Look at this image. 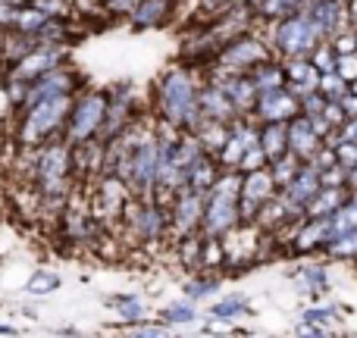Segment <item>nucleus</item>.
<instances>
[{
    "instance_id": "nucleus-8",
    "label": "nucleus",
    "mask_w": 357,
    "mask_h": 338,
    "mask_svg": "<svg viewBox=\"0 0 357 338\" xmlns=\"http://www.w3.org/2000/svg\"><path fill=\"white\" fill-rule=\"evenodd\" d=\"M91 188H94V194H91L94 220H98L100 226H119L129 201L135 197L132 188L119 176H113V172H100V176L91 182Z\"/></svg>"
},
{
    "instance_id": "nucleus-24",
    "label": "nucleus",
    "mask_w": 357,
    "mask_h": 338,
    "mask_svg": "<svg viewBox=\"0 0 357 338\" xmlns=\"http://www.w3.org/2000/svg\"><path fill=\"white\" fill-rule=\"evenodd\" d=\"M220 289H222V272H207V270H195L182 282V295L195 304L210 301L213 295H220Z\"/></svg>"
},
{
    "instance_id": "nucleus-31",
    "label": "nucleus",
    "mask_w": 357,
    "mask_h": 338,
    "mask_svg": "<svg viewBox=\"0 0 357 338\" xmlns=\"http://www.w3.org/2000/svg\"><path fill=\"white\" fill-rule=\"evenodd\" d=\"M201 245H204V235H182V238H173V254H176V263L182 270L195 272L201 270Z\"/></svg>"
},
{
    "instance_id": "nucleus-35",
    "label": "nucleus",
    "mask_w": 357,
    "mask_h": 338,
    "mask_svg": "<svg viewBox=\"0 0 357 338\" xmlns=\"http://www.w3.org/2000/svg\"><path fill=\"white\" fill-rule=\"evenodd\" d=\"M282 69H285V82H301V85H314L320 82V72L310 63V56H282Z\"/></svg>"
},
{
    "instance_id": "nucleus-51",
    "label": "nucleus",
    "mask_w": 357,
    "mask_h": 338,
    "mask_svg": "<svg viewBox=\"0 0 357 338\" xmlns=\"http://www.w3.org/2000/svg\"><path fill=\"white\" fill-rule=\"evenodd\" d=\"M339 104H342V110H345V116H348V119H354V116H357V94H354V91H348L345 98L339 100Z\"/></svg>"
},
{
    "instance_id": "nucleus-46",
    "label": "nucleus",
    "mask_w": 357,
    "mask_h": 338,
    "mask_svg": "<svg viewBox=\"0 0 357 338\" xmlns=\"http://www.w3.org/2000/svg\"><path fill=\"white\" fill-rule=\"evenodd\" d=\"M333 151H335V163H342L345 169L357 163V141H339Z\"/></svg>"
},
{
    "instance_id": "nucleus-23",
    "label": "nucleus",
    "mask_w": 357,
    "mask_h": 338,
    "mask_svg": "<svg viewBox=\"0 0 357 338\" xmlns=\"http://www.w3.org/2000/svg\"><path fill=\"white\" fill-rule=\"evenodd\" d=\"M220 160H216L213 154H207V151H204V154H197L195 160L188 163V169H185V185H188V188H195V191H204V194H207L210 191V185L216 182V176H220Z\"/></svg>"
},
{
    "instance_id": "nucleus-14",
    "label": "nucleus",
    "mask_w": 357,
    "mask_h": 338,
    "mask_svg": "<svg viewBox=\"0 0 357 338\" xmlns=\"http://www.w3.org/2000/svg\"><path fill=\"white\" fill-rule=\"evenodd\" d=\"M235 226H241L238 201H229V197H220V194H207L201 235H207V238H222V235H229Z\"/></svg>"
},
{
    "instance_id": "nucleus-54",
    "label": "nucleus",
    "mask_w": 357,
    "mask_h": 338,
    "mask_svg": "<svg viewBox=\"0 0 357 338\" xmlns=\"http://www.w3.org/2000/svg\"><path fill=\"white\" fill-rule=\"evenodd\" d=\"M0 335H19L16 326H6V323H0Z\"/></svg>"
},
{
    "instance_id": "nucleus-47",
    "label": "nucleus",
    "mask_w": 357,
    "mask_h": 338,
    "mask_svg": "<svg viewBox=\"0 0 357 338\" xmlns=\"http://www.w3.org/2000/svg\"><path fill=\"white\" fill-rule=\"evenodd\" d=\"M135 3H138V0H100L104 13H107V16H113V19H126Z\"/></svg>"
},
{
    "instance_id": "nucleus-44",
    "label": "nucleus",
    "mask_w": 357,
    "mask_h": 338,
    "mask_svg": "<svg viewBox=\"0 0 357 338\" xmlns=\"http://www.w3.org/2000/svg\"><path fill=\"white\" fill-rule=\"evenodd\" d=\"M335 72L342 75V79L351 85V82L357 79V50L354 54H342V56H335Z\"/></svg>"
},
{
    "instance_id": "nucleus-49",
    "label": "nucleus",
    "mask_w": 357,
    "mask_h": 338,
    "mask_svg": "<svg viewBox=\"0 0 357 338\" xmlns=\"http://www.w3.org/2000/svg\"><path fill=\"white\" fill-rule=\"evenodd\" d=\"M323 116H326V123L333 125V129H339L342 123H345V110H342V104L339 100H326V107H323Z\"/></svg>"
},
{
    "instance_id": "nucleus-7",
    "label": "nucleus",
    "mask_w": 357,
    "mask_h": 338,
    "mask_svg": "<svg viewBox=\"0 0 357 338\" xmlns=\"http://www.w3.org/2000/svg\"><path fill=\"white\" fill-rule=\"evenodd\" d=\"M142 113V100H138V88L132 82H116L107 88V113H104V125H100V141H113L116 135H123Z\"/></svg>"
},
{
    "instance_id": "nucleus-41",
    "label": "nucleus",
    "mask_w": 357,
    "mask_h": 338,
    "mask_svg": "<svg viewBox=\"0 0 357 338\" xmlns=\"http://www.w3.org/2000/svg\"><path fill=\"white\" fill-rule=\"evenodd\" d=\"M126 332L129 335H144V338H163V335L173 332V329H169L167 323H160V320H142V323L126 326Z\"/></svg>"
},
{
    "instance_id": "nucleus-25",
    "label": "nucleus",
    "mask_w": 357,
    "mask_h": 338,
    "mask_svg": "<svg viewBox=\"0 0 357 338\" xmlns=\"http://www.w3.org/2000/svg\"><path fill=\"white\" fill-rule=\"evenodd\" d=\"M157 320L160 323H167L169 329H188V326H195L197 320H201V310H197V304L195 301H188V298H176V301H169L167 307H160L157 310Z\"/></svg>"
},
{
    "instance_id": "nucleus-21",
    "label": "nucleus",
    "mask_w": 357,
    "mask_h": 338,
    "mask_svg": "<svg viewBox=\"0 0 357 338\" xmlns=\"http://www.w3.org/2000/svg\"><path fill=\"white\" fill-rule=\"evenodd\" d=\"M251 314H254L251 298L241 295V291H232V295L216 298V301L207 307V320L220 323V326H226V329H232L241 316H251Z\"/></svg>"
},
{
    "instance_id": "nucleus-26",
    "label": "nucleus",
    "mask_w": 357,
    "mask_h": 338,
    "mask_svg": "<svg viewBox=\"0 0 357 338\" xmlns=\"http://www.w3.org/2000/svg\"><path fill=\"white\" fill-rule=\"evenodd\" d=\"M104 304L116 314V320L123 329L132 326V323L148 320V301H144L142 295H110Z\"/></svg>"
},
{
    "instance_id": "nucleus-16",
    "label": "nucleus",
    "mask_w": 357,
    "mask_h": 338,
    "mask_svg": "<svg viewBox=\"0 0 357 338\" xmlns=\"http://www.w3.org/2000/svg\"><path fill=\"white\" fill-rule=\"evenodd\" d=\"M197 110H201V119H216V123H235L238 119L235 104L226 98V91L220 88V82L213 75H204L201 94H197Z\"/></svg>"
},
{
    "instance_id": "nucleus-15",
    "label": "nucleus",
    "mask_w": 357,
    "mask_h": 338,
    "mask_svg": "<svg viewBox=\"0 0 357 338\" xmlns=\"http://www.w3.org/2000/svg\"><path fill=\"white\" fill-rule=\"evenodd\" d=\"M301 113V104H298L295 94L285 91L282 88H273V91H264L257 94V104H254V113L251 116L257 123H289Z\"/></svg>"
},
{
    "instance_id": "nucleus-28",
    "label": "nucleus",
    "mask_w": 357,
    "mask_h": 338,
    "mask_svg": "<svg viewBox=\"0 0 357 338\" xmlns=\"http://www.w3.org/2000/svg\"><path fill=\"white\" fill-rule=\"evenodd\" d=\"M248 75H251L257 94L273 91V88H282L285 85V69H282V60H279V56H266V60H260Z\"/></svg>"
},
{
    "instance_id": "nucleus-6",
    "label": "nucleus",
    "mask_w": 357,
    "mask_h": 338,
    "mask_svg": "<svg viewBox=\"0 0 357 338\" xmlns=\"http://www.w3.org/2000/svg\"><path fill=\"white\" fill-rule=\"evenodd\" d=\"M264 35L270 41L273 56H310V50L323 41L320 29L314 25V19L307 13H295L289 19H279L273 25H264Z\"/></svg>"
},
{
    "instance_id": "nucleus-52",
    "label": "nucleus",
    "mask_w": 357,
    "mask_h": 338,
    "mask_svg": "<svg viewBox=\"0 0 357 338\" xmlns=\"http://www.w3.org/2000/svg\"><path fill=\"white\" fill-rule=\"evenodd\" d=\"M10 19H13V10L6 3H0V29H10Z\"/></svg>"
},
{
    "instance_id": "nucleus-53",
    "label": "nucleus",
    "mask_w": 357,
    "mask_h": 338,
    "mask_svg": "<svg viewBox=\"0 0 357 338\" xmlns=\"http://www.w3.org/2000/svg\"><path fill=\"white\" fill-rule=\"evenodd\" d=\"M345 185H348V191H357V163H354V167H348V178H345Z\"/></svg>"
},
{
    "instance_id": "nucleus-11",
    "label": "nucleus",
    "mask_w": 357,
    "mask_h": 338,
    "mask_svg": "<svg viewBox=\"0 0 357 338\" xmlns=\"http://www.w3.org/2000/svg\"><path fill=\"white\" fill-rule=\"evenodd\" d=\"M204 203H207V194H204V191H195V188H188V185L176 188V194L167 201V207H169V226H173V238L201 232Z\"/></svg>"
},
{
    "instance_id": "nucleus-38",
    "label": "nucleus",
    "mask_w": 357,
    "mask_h": 338,
    "mask_svg": "<svg viewBox=\"0 0 357 338\" xmlns=\"http://www.w3.org/2000/svg\"><path fill=\"white\" fill-rule=\"evenodd\" d=\"M60 285H63V279L56 276L54 270H35V272H31V279L25 282V295L44 298V295H54Z\"/></svg>"
},
{
    "instance_id": "nucleus-17",
    "label": "nucleus",
    "mask_w": 357,
    "mask_h": 338,
    "mask_svg": "<svg viewBox=\"0 0 357 338\" xmlns=\"http://www.w3.org/2000/svg\"><path fill=\"white\" fill-rule=\"evenodd\" d=\"M291 282H295L298 295L310 298V301H320L329 291V270L323 263H317L314 257H301V263L291 270Z\"/></svg>"
},
{
    "instance_id": "nucleus-34",
    "label": "nucleus",
    "mask_w": 357,
    "mask_h": 338,
    "mask_svg": "<svg viewBox=\"0 0 357 338\" xmlns=\"http://www.w3.org/2000/svg\"><path fill=\"white\" fill-rule=\"evenodd\" d=\"M260 148H264L266 160H276V157H282L285 151H289V144H285V123H260Z\"/></svg>"
},
{
    "instance_id": "nucleus-3",
    "label": "nucleus",
    "mask_w": 357,
    "mask_h": 338,
    "mask_svg": "<svg viewBox=\"0 0 357 338\" xmlns=\"http://www.w3.org/2000/svg\"><path fill=\"white\" fill-rule=\"evenodd\" d=\"M119 229L135 247L173 245V226H169V207L157 197H132L123 213Z\"/></svg>"
},
{
    "instance_id": "nucleus-42",
    "label": "nucleus",
    "mask_w": 357,
    "mask_h": 338,
    "mask_svg": "<svg viewBox=\"0 0 357 338\" xmlns=\"http://www.w3.org/2000/svg\"><path fill=\"white\" fill-rule=\"evenodd\" d=\"M329 44H333L335 56L354 54V50H357V29H339L333 38H329Z\"/></svg>"
},
{
    "instance_id": "nucleus-5",
    "label": "nucleus",
    "mask_w": 357,
    "mask_h": 338,
    "mask_svg": "<svg viewBox=\"0 0 357 338\" xmlns=\"http://www.w3.org/2000/svg\"><path fill=\"white\" fill-rule=\"evenodd\" d=\"M104 113H107V88H79L73 94L69 104V116H66V129H63V141L73 144H85L91 138L100 135L104 125Z\"/></svg>"
},
{
    "instance_id": "nucleus-1",
    "label": "nucleus",
    "mask_w": 357,
    "mask_h": 338,
    "mask_svg": "<svg viewBox=\"0 0 357 338\" xmlns=\"http://www.w3.org/2000/svg\"><path fill=\"white\" fill-rule=\"evenodd\" d=\"M204 66L182 60L167 66L154 82L151 91V116L160 123L173 125V129H195L201 110H197V94L204 85Z\"/></svg>"
},
{
    "instance_id": "nucleus-13",
    "label": "nucleus",
    "mask_w": 357,
    "mask_h": 338,
    "mask_svg": "<svg viewBox=\"0 0 357 338\" xmlns=\"http://www.w3.org/2000/svg\"><path fill=\"white\" fill-rule=\"evenodd\" d=\"M276 182H273L270 169H251V172H241V194H238V213L241 222H254L257 210L276 194Z\"/></svg>"
},
{
    "instance_id": "nucleus-32",
    "label": "nucleus",
    "mask_w": 357,
    "mask_h": 338,
    "mask_svg": "<svg viewBox=\"0 0 357 338\" xmlns=\"http://www.w3.org/2000/svg\"><path fill=\"white\" fill-rule=\"evenodd\" d=\"M47 19H54V16H47V13H44L41 6H35V3H25V6H16V10H13L10 29L19 31V35H38Z\"/></svg>"
},
{
    "instance_id": "nucleus-48",
    "label": "nucleus",
    "mask_w": 357,
    "mask_h": 338,
    "mask_svg": "<svg viewBox=\"0 0 357 338\" xmlns=\"http://www.w3.org/2000/svg\"><path fill=\"white\" fill-rule=\"evenodd\" d=\"M323 107H326V98H323L320 91H310L307 98H301V113L304 116H317V113H323Z\"/></svg>"
},
{
    "instance_id": "nucleus-18",
    "label": "nucleus",
    "mask_w": 357,
    "mask_h": 338,
    "mask_svg": "<svg viewBox=\"0 0 357 338\" xmlns=\"http://www.w3.org/2000/svg\"><path fill=\"white\" fill-rule=\"evenodd\" d=\"M176 6H178V0H138L126 19H129V25L135 31L163 29L176 16Z\"/></svg>"
},
{
    "instance_id": "nucleus-22",
    "label": "nucleus",
    "mask_w": 357,
    "mask_h": 338,
    "mask_svg": "<svg viewBox=\"0 0 357 338\" xmlns=\"http://www.w3.org/2000/svg\"><path fill=\"white\" fill-rule=\"evenodd\" d=\"M220 82V88L226 91V98L235 104L238 116H248L254 113V104H257V88H254L251 75L248 72H238V75H213Z\"/></svg>"
},
{
    "instance_id": "nucleus-30",
    "label": "nucleus",
    "mask_w": 357,
    "mask_h": 338,
    "mask_svg": "<svg viewBox=\"0 0 357 338\" xmlns=\"http://www.w3.org/2000/svg\"><path fill=\"white\" fill-rule=\"evenodd\" d=\"M345 197H348V188H326V185H320V191L304 207V216H333L345 203Z\"/></svg>"
},
{
    "instance_id": "nucleus-39",
    "label": "nucleus",
    "mask_w": 357,
    "mask_h": 338,
    "mask_svg": "<svg viewBox=\"0 0 357 338\" xmlns=\"http://www.w3.org/2000/svg\"><path fill=\"white\" fill-rule=\"evenodd\" d=\"M317 91L323 94L326 100H342L348 91H351V85H348L345 79H342L335 69H329V72H320V82H317Z\"/></svg>"
},
{
    "instance_id": "nucleus-9",
    "label": "nucleus",
    "mask_w": 357,
    "mask_h": 338,
    "mask_svg": "<svg viewBox=\"0 0 357 338\" xmlns=\"http://www.w3.org/2000/svg\"><path fill=\"white\" fill-rule=\"evenodd\" d=\"M63 63H69V44L38 41L35 47L25 50V54L19 56V60L13 63L3 75H13V79H19V82H25V85H29V82L41 79V75H47L50 69L63 66Z\"/></svg>"
},
{
    "instance_id": "nucleus-27",
    "label": "nucleus",
    "mask_w": 357,
    "mask_h": 338,
    "mask_svg": "<svg viewBox=\"0 0 357 338\" xmlns=\"http://www.w3.org/2000/svg\"><path fill=\"white\" fill-rule=\"evenodd\" d=\"M304 6H307V0H257L254 13H257V25L264 29V25H273V22H279V19L304 13Z\"/></svg>"
},
{
    "instance_id": "nucleus-12",
    "label": "nucleus",
    "mask_w": 357,
    "mask_h": 338,
    "mask_svg": "<svg viewBox=\"0 0 357 338\" xmlns=\"http://www.w3.org/2000/svg\"><path fill=\"white\" fill-rule=\"evenodd\" d=\"M329 238H333L329 216H304L298 222L295 235L289 238V245H285V254L289 257H314V254H323Z\"/></svg>"
},
{
    "instance_id": "nucleus-20",
    "label": "nucleus",
    "mask_w": 357,
    "mask_h": 338,
    "mask_svg": "<svg viewBox=\"0 0 357 338\" xmlns=\"http://www.w3.org/2000/svg\"><path fill=\"white\" fill-rule=\"evenodd\" d=\"M279 191H282V197L291 203V207L304 213V207L310 203V197L320 191V167H317V163H310V160H304L301 167H298L295 178H291L285 188H279Z\"/></svg>"
},
{
    "instance_id": "nucleus-29",
    "label": "nucleus",
    "mask_w": 357,
    "mask_h": 338,
    "mask_svg": "<svg viewBox=\"0 0 357 338\" xmlns=\"http://www.w3.org/2000/svg\"><path fill=\"white\" fill-rule=\"evenodd\" d=\"M323 257L342 260V263H357V229H345V232H333V238L323 247Z\"/></svg>"
},
{
    "instance_id": "nucleus-50",
    "label": "nucleus",
    "mask_w": 357,
    "mask_h": 338,
    "mask_svg": "<svg viewBox=\"0 0 357 338\" xmlns=\"http://www.w3.org/2000/svg\"><path fill=\"white\" fill-rule=\"evenodd\" d=\"M295 335H304V338H326L329 332H326V329H320V326H314V323H307V320H298V323H295Z\"/></svg>"
},
{
    "instance_id": "nucleus-36",
    "label": "nucleus",
    "mask_w": 357,
    "mask_h": 338,
    "mask_svg": "<svg viewBox=\"0 0 357 338\" xmlns=\"http://www.w3.org/2000/svg\"><path fill=\"white\" fill-rule=\"evenodd\" d=\"M201 270H207V272H222L226 270V247H222V238H207V235H204Z\"/></svg>"
},
{
    "instance_id": "nucleus-40",
    "label": "nucleus",
    "mask_w": 357,
    "mask_h": 338,
    "mask_svg": "<svg viewBox=\"0 0 357 338\" xmlns=\"http://www.w3.org/2000/svg\"><path fill=\"white\" fill-rule=\"evenodd\" d=\"M310 63L317 66V72H329V69H335V50H333V44H329V38H323V41L310 50Z\"/></svg>"
},
{
    "instance_id": "nucleus-37",
    "label": "nucleus",
    "mask_w": 357,
    "mask_h": 338,
    "mask_svg": "<svg viewBox=\"0 0 357 338\" xmlns=\"http://www.w3.org/2000/svg\"><path fill=\"white\" fill-rule=\"evenodd\" d=\"M298 167H301V160H298L295 154H289V151H285L282 157H276V160L266 163V169H270V176H273V182H276V188H285V185L295 178Z\"/></svg>"
},
{
    "instance_id": "nucleus-43",
    "label": "nucleus",
    "mask_w": 357,
    "mask_h": 338,
    "mask_svg": "<svg viewBox=\"0 0 357 338\" xmlns=\"http://www.w3.org/2000/svg\"><path fill=\"white\" fill-rule=\"evenodd\" d=\"M345 178H348V169L342 163H329V167L320 169V185H326V188H348Z\"/></svg>"
},
{
    "instance_id": "nucleus-19",
    "label": "nucleus",
    "mask_w": 357,
    "mask_h": 338,
    "mask_svg": "<svg viewBox=\"0 0 357 338\" xmlns=\"http://www.w3.org/2000/svg\"><path fill=\"white\" fill-rule=\"evenodd\" d=\"M285 144H289V154H295L298 160H310V157L320 151L323 138L314 132V125H310V119L304 116V113H298L295 119H289L285 123Z\"/></svg>"
},
{
    "instance_id": "nucleus-4",
    "label": "nucleus",
    "mask_w": 357,
    "mask_h": 338,
    "mask_svg": "<svg viewBox=\"0 0 357 338\" xmlns=\"http://www.w3.org/2000/svg\"><path fill=\"white\" fill-rule=\"evenodd\" d=\"M273 56L270 50V41L260 29H251V31H241V35L229 38L226 44L216 47V54L210 56L207 75H238V72H251L260 60Z\"/></svg>"
},
{
    "instance_id": "nucleus-45",
    "label": "nucleus",
    "mask_w": 357,
    "mask_h": 338,
    "mask_svg": "<svg viewBox=\"0 0 357 338\" xmlns=\"http://www.w3.org/2000/svg\"><path fill=\"white\" fill-rule=\"evenodd\" d=\"M266 154H264V148H260V144H254L251 151H248L245 157H241V163H238V169L241 172H251V169H264L266 167Z\"/></svg>"
},
{
    "instance_id": "nucleus-33",
    "label": "nucleus",
    "mask_w": 357,
    "mask_h": 338,
    "mask_svg": "<svg viewBox=\"0 0 357 338\" xmlns=\"http://www.w3.org/2000/svg\"><path fill=\"white\" fill-rule=\"evenodd\" d=\"M191 132H195V138L201 141V148L207 151V154L216 157V151L222 148V141H226V135H229V123H216V119H197V125Z\"/></svg>"
},
{
    "instance_id": "nucleus-10",
    "label": "nucleus",
    "mask_w": 357,
    "mask_h": 338,
    "mask_svg": "<svg viewBox=\"0 0 357 338\" xmlns=\"http://www.w3.org/2000/svg\"><path fill=\"white\" fill-rule=\"evenodd\" d=\"M85 85H88L85 75H82L73 63H63V66L50 69L47 75H41V79H35V82L25 85L22 107L38 104V100H47V98H60V94H75L79 88H85ZM22 107H19V110H22Z\"/></svg>"
},
{
    "instance_id": "nucleus-56",
    "label": "nucleus",
    "mask_w": 357,
    "mask_h": 338,
    "mask_svg": "<svg viewBox=\"0 0 357 338\" xmlns=\"http://www.w3.org/2000/svg\"><path fill=\"white\" fill-rule=\"evenodd\" d=\"M245 3H251V6H254V3H257V0H245Z\"/></svg>"
},
{
    "instance_id": "nucleus-2",
    "label": "nucleus",
    "mask_w": 357,
    "mask_h": 338,
    "mask_svg": "<svg viewBox=\"0 0 357 338\" xmlns=\"http://www.w3.org/2000/svg\"><path fill=\"white\" fill-rule=\"evenodd\" d=\"M69 104H73V94H60V98H47L22 107L10 132V141L16 144V151H35L41 144L54 141V138H63Z\"/></svg>"
},
{
    "instance_id": "nucleus-55",
    "label": "nucleus",
    "mask_w": 357,
    "mask_h": 338,
    "mask_svg": "<svg viewBox=\"0 0 357 338\" xmlns=\"http://www.w3.org/2000/svg\"><path fill=\"white\" fill-rule=\"evenodd\" d=\"M351 91H354V94H357V79H354V82H351Z\"/></svg>"
}]
</instances>
